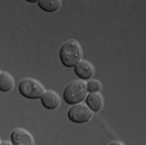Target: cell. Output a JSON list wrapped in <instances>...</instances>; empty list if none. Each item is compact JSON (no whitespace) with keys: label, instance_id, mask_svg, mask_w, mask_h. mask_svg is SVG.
<instances>
[{"label":"cell","instance_id":"cell-1","mask_svg":"<svg viewBox=\"0 0 146 145\" xmlns=\"http://www.w3.org/2000/svg\"><path fill=\"white\" fill-rule=\"evenodd\" d=\"M83 60V48L75 39L66 40L60 48V61L66 67H74Z\"/></svg>","mask_w":146,"mask_h":145},{"label":"cell","instance_id":"cell-2","mask_svg":"<svg viewBox=\"0 0 146 145\" xmlns=\"http://www.w3.org/2000/svg\"><path fill=\"white\" fill-rule=\"evenodd\" d=\"M88 91H87V82L82 79H76L70 82L64 90V100L69 105H75L86 100Z\"/></svg>","mask_w":146,"mask_h":145},{"label":"cell","instance_id":"cell-3","mask_svg":"<svg viewBox=\"0 0 146 145\" xmlns=\"http://www.w3.org/2000/svg\"><path fill=\"white\" fill-rule=\"evenodd\" d=\"M45 91L44 86L34 78H23L18 83V92L26 99H41Z\"/></svg>","mask_w":146,"mask_h":145},{"label":"cell","instance_id":"cell-4","mask_svg":"<svg viewBox=\"0 0 146 145\" xmlns=\"http://www.w3.org/2000/svg\"><path fill=\"white\" fill-rule=\"evenodd\" d=\"M67 117L74 123H87L92 119L93 112L84 102H79L70 108L67 112Z\"/></svg>","mask_w":146,"mask_h":145},{"label":"cell","instance_id":"cell-5","mask_svg":"<svg viewBox=\"0 0 146 145\" xmlns=\"http://www.w3.org/2000/svg\"><path fill=\"white\" fill-rule=\"evenodd\" d=\"M11 141L13 145H35L33 135L25 128H16L11 134Z\"/></svg>","mask_w":146,"mask_h":145},{"label":"cell","instance_id":"cell-6","mask_svg":"<svg viewBox=\"0 0 146 145\" xmlns=\"http://www.w3.org/2000/svg\"><path fill=\"white\" fill-rule=\"evenodd\" d=\"M74 70H75V74L82 80H87V79L89 80V79H92V77L94 75V66L87 60L79 61V62L74 66Z\"/></svg>","mask_w":146,"mask_h":145},{"label":"cell","instance_id":"cell-7","mask_svg":"<svg viewBox=\"0 0 146 145\" xmlns=\"http://www.w3.org/2000/svg\"><path fill=\"white\" fill-rule=\"evenodd\" d=\"M41 105L45 108V109H49V110H53V109H57L58 106L61 105V97L56 91H52V90H48L44 92V95L41 96Z\"/></svg>","mask_w":146,"mask_h":145},{"label":"cell","instance_id":"cell-8","mask_svg":"<svg viewBox=\"0 0 146 145\" xmlns=\"http://www.w3.org/2000/svg\"><path fill=\"white\" fill-rule=\"evenodd\" d=\"M104 96L101 95V92H88L86 97V105L92 110L93 113L100 112L104 106Z\"/></svg>","mask_w":146,"mask_h":145},{"label":"cell","instance_id":"cell-9","mask_svg":"<svg viewBox=\"0 0 146 145\" xmlns=\"http://www.w3.org/2000/svg\"><path fill=\"white\" fill-rule=\"evenodd\" d=\"M14 78L12 77V74L7 73V71H1L0 73V91L1 92H9L14 88Z\"/></svg>","mask_w":146,"mask_h":145},{"label":"cell","instance_id":"cell-10","mask_svg":"<svg viewBox=\"0 0 146 145\" xmlns=\"http://www.w3.org/2000/svg\"><path fill=\"white\" fill-rule=\"evenodd\" d=\"M38 5L45 12H56L61 8L62 1L61 0H39Z\"/></svg>","mask_w":146,"mask_h":145},{"label":"cell","instance_id":"cell-11","mask_svg":"<svg viewBox=\"0 0 146 145\" xmlns=\"http://www.w3.org/2000/svg\"><path fill=\"white\" fill-rule=\"evenodd\" d=\"M87 91L88 92H100L101 91V83H100V80L89 79L87 82Z\"/></svg>","mask_w":146,"mask_h":145},{"label":"cell","instance_id":"cell-12","mask_svg":"<svg viewBox=\"0 0 146 145\" xmlns=\"http://www.w3.org/2000/svg\"><path fill=\"white\" fill-rule=\"evenodd\" d=\"M0 145H13V142L9 141V140H7V141H1L0 142Z\"/></svg>","mask_w":146,"mask_h":145},{"label":"cell","instance_id":"cell-13","mask_svg":"<svg viewBox=\"0 0 146 145\" xmlns=\"http://www.w3.org/2000/svg\"><path fill=\"white\" fill-rule=\"evenodd\" d=\"M109 145H125V144H123L121 141H113V142H110Z\"/></svg>","mask_w":146,"mask_h":145},{"label":"cell","instance_id":"cell-14","mask_svg":"<svg viewBox=\"0 0 146 145\" xmlns=\"http://www.w3.org/2000/svg\"><path fill=\"white\" fill-rule=\"evenodd\" d=\"M0 142H1V140H0Z\"/></svg>","mask_w":146,"mask_h":145},{"label":"cell","instance_id":"cell-15","mask_svg":"<svg viewBox=\"0 0 146 145\" xmlns=\"http://www.w3.org/2000/svg\"><path fill=\"white\" fill-rule=\"evenodd\" d=\"M0 73H1V71H0Z\"/></svg>","mask_w":146,"mask_h":145}]
</instances>
